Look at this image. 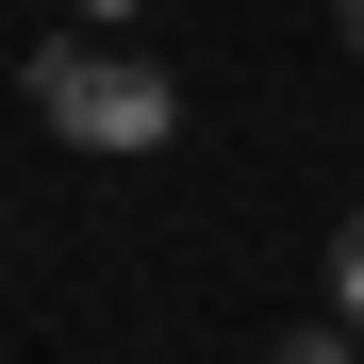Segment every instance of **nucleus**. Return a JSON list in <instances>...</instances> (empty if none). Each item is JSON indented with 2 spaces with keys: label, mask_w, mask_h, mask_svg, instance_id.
I'll list each match as a JSON object with an SVG mask.
<instances>
[{
  "label": "nucleus",
  "mask_w": 364,
  "mask_h": 364,
  "mask_svg": "<svg viewBox=\"0 0 364 364\" xmlns=\"http://www.w3.org/2000/svg\"><path fill=\"white\" fill-rule=\"evenodd\" d=\"M67 17H83V33H116V17H149V0H67Z\"/></svg>",
  "instance_id": "20e7f679"
},
{
  "label": "nucleus",
  "mask_w": 364,
  "mask_h": 364,
  "mask_svg": "<svg viewBox=\"0 0 364 364\" xmlns=\"http://www.w3.org/2000/svg\"><path fill=\"white\" fill-rule=\"evenodd\" d=\"M17 83H33V116H50L67 149H116V166H149V149L182 133V83L133 67V50H100V33H50Z\"/></svg>",
  "instance_id": "f257e3e1"
},
{
  "label": "nucleus",
  "mask_w": 364,
  "mask_h": 364,
  "mask_svg": "<svg viewBox=\"0 0 364 364\" xmlns=\"http://www.w3.org/2000/svg\"><path fill=\"white\" fill-rule=\"evenodd\" d=\"M331 315L364 331V199H348V232H331Z\"/></svg>",
  "instance_id": "f03ea898"
},
{
  "label": "nucleus",
  "mask_w": 364,
  "mask_h": 364,
  "mask_svg": "<svg viewBox=\"0 0 364 364\" xmlns=\"http://www.w3.org/2000/svg\"><path fill=\"white\" fill-rule=\"evenodd\" d=\"M265 364H364V331H348V315H315V331H282Z\"/></svg>",
  "instance_id": "7ed1b4c3"
},
{
  "label": "nucleus",
  "mask_w": 364,
  "mask_h": 364,
  "mask_svg": "<svg viewBox=\"0 0 364 364\" xmlns=\"http://www.w3.org/2000/svg\"><path fill=\"white\" fill-rule=\"evenodd\" d=\"M331 33H348V50H364V0H331Z\"/></svg>",
  "instance_id": "39448f33"
}]
</instances>
